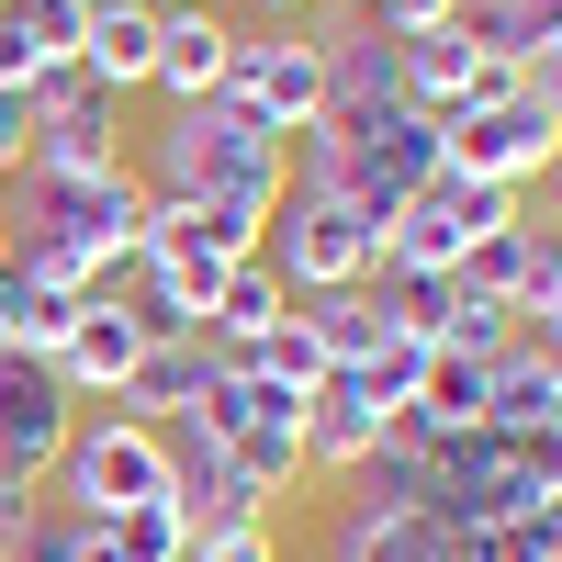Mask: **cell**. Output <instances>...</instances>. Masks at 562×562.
I'll list each match as a JSON object with an SVG mask.
<instances>
[{"label": "cell", "instance_id": "cell-6", "mask_svg": "<svg viewBox=\"0 0 562 562\" xmlns=\"http://www.w3.org/2000/svg\"><path fill=\"white\" fill-rule=\"evenodd\" d=\"M0 214L45 225V237H68V248H90V259L124 270L135 237H147V180H135V169H102V180H12Z\"/></svg>", "mask_w": 562, "mask_h": 562}, {"label": "cell", "instance_id": "cell-17", "mask_svg": "<svg viewBox=\"0 0 562 562\" xmlns=\"http://www.w3.org/2000/svg\"><path fill=\"white\" fill-rule=\"evenodd\" d=\"M484 428V360H461V349H428V371H416V394H405V439H473Z\"/></svg>", "mask_w": 562, "mask_h": 562}, {"label": "cell", "instance_id": "cell-5", "mask_svg": "<svg viewBox=\"0 0 562 562\" xmlns=\"http://www.w3.org/2000/svg\"><path fill=\"white\" fill-rule=\"evenodd\" d=\"M371 259H383V214H360L349 192H304V180L281 192V214H270V270L293 281V304L371 281Z\"/></svg>", "mask_w": 562, "mask_h": 562}, {"label": "cell", "instance_id": "cell-38", "mask_svg": "<svg viewBox=\"0 0 562 562\" xmlns=\"http://www.w3.org/2000/svg\"><path fill=\"white\" fill-rule=\"evenodd\" d=\"M0 12H12V0H0Z\"/></svg>", "mask_w": 562, "mask_h": 562}, {"label": "cell", "instance_id": "cell-14", "mask_svg": "<svg viewBox=\"0 0 562 562\" xmlns=\"http://www.w3.org/2000/svg\"><path fill=\"white\" fill-rule=\"evenodd\" d=\"M225 371V349H203V338H158L147 360L124 371V394H113V416H147V428H169V416H192L203 405V383Z\"/></svg>", "mask_w": 562, "mask_h": 562}, {"label": "cell", "instance_id": "cell-12", "mask_svg": "<svg viewBox=\"0 0 562 562\" xmlns=\"http://www.w3.org/2000/svg\"><path fill=\"white\" fill-rule=\"evenodd\" d=\"M135 360H147V326H135L124 304H79L68 338H57V383H68L79 405H113Z\"/></svg>", "mask_w": 562, "mask_h": 562}, {"label": "cell", "instance_id": "cell-13", "mask_svg": "<svg viewBox=\"0 0 562 562\" xmlns=\"http://www.w3.org/2000/svg\"><path fill=\"white\" fill-rule=\"evenodd\" d=\"M225 68H237V23H214V12H169V23H158V68H147V90L180 113V102H214Z\"/></svg>", "mask_w": 562, "mask_h": 562}, {"label": "cell", "instance_id": "cell-25", "mask_svg": "<svg viewBox=\"0 0 562 562\" xmlns=\"http://www.w3.org/2000/svg\"><path fill=\"white\" fill-rule=\"evenodd\" d=\"M113 551H124V562H180V551H192V518H180V495L124 506V518H113Z\"/></svg>", "mask_w": 562, "mask_h": 562}, {"label": "cell", "instance_id": "cell-35", "mask_svg": "<svg viewBox=\"0 0 562 562\" xmlns=\"http://www.w3.org/2000/svg\"><path fill=\"white\" fill-rule=\"evenodd\" d=\"M338 12H349V23H371V12H383V0H338Z\"/></svg>", "mask_w": 562, "mask_h": 562}, {"label": "cell", "instance_id": "cell-7", "mask_svg": "<svg viewBox=\"0 0 562 562\" xmlns=\"http://www.w3.org/2000/svg\"><path fill=\"white\" fill-rule=\"evenodd\" d=\"M68 428H79V394L57 383V360L0 349V484L45 495V484H57V450H68Z\"/></svg>", "mask_w": 562, "mask_h": 562}, {"label": "cell", "instance_id": "cell-11", "mask_svg": "<svg viewBox=\"0 0 562 562\" xmlns=\"http://www.w3.org/2000/svg\"><path fill=\"white\" fill-rule=\"evenodd\" d=\"M394 428H405V416L371 394L360 371H326V383H315V405H304V473H338V484H349V473H360V461L383 450Z\"/></svg>", "mask_w": 562, "mask_h": 562}, {"label": "cell", "instance_id": "cell-4", "mask_svg": "<svg viewBox=\"0 0 562 562\" xmlns=\"http://www.w3.org/2000/svg\"><path fill=\"white\" fill-rule=\"evenodd\" d=\"M529 203L506 192V180H461V169H439V180H416V192L383 214V259H405V270H461L484 237H506Z\"/></svg>", "mask_w": 562, "mask_h": 562}, {"label": "cell", "instance_id": "cell-1", "mask_svg": "<svg viewBox=\"0 0 562 562\" xmlns=\"http://www.w3.org/2000/svg\"><path fill=\"white\" fill-rule=\"evenodd\" d=\"M147 192L169 203H248V214H281V192H293V135L259 124L237 90H214V102H180L158 113L147 135Z\"/></svg>", "mask_w": 562, "mask_h": 562}, {"label": "cell", "instance_id": "cell-15", "mask_svg": "<svg viewBox=\"0 0 562 562\" xmlns=\"http://www.w3.org/2000/svg\"><path fill=\"white\" fill-rule=\"evenodd\" d=\"M158 23L169 12H147V0H90V23H79V68L113 90H147V68H158Z\"/></svg>", "mask_w": 562, "mask_h": 562}, {"label": "cell", "instance_id": "cell-22", "mask_svg": "<svg viewBox=\"0 0 562 562\" xmlns=\"http://www.w3.org/2000/svg\"><path fill=\"white\" fill-rule=\"evenodd\" d=\"M551 12L562 0H461V34H473L484 57H506V68H529L551 45Z\"/></svg>", "mask_w": 562, "mask_h": 562}, {"label": "cell", "instance_id": "cell-32", "mask_svg": "<svg viewBox=\"0 0 562 562\" xmlns=\"http://www.w3.org/2000/svg\"><path fill=\"white\" fill-rule=\"evenodd\" d=\"M68 562H124V551H113V529H79V551H68Z\"/></svg>", "mask_w": 562, "mask_h": 562}, {"label": "cell", "instance_id": "cell-29", "mask_svg": "<svg viewBox=\"0 0 562 562\" xmlns=\"http://www.w3.org/2000/svg\"><path fill=\"white\" fill-rule=\"evenodd\" d=\"M371 23H383V34H439V23H461V0H383Z\"/></svg>", "mask_w": 562, "mask_h": 562}, {"label": "cell", "instance_id": "cell-23", "mask_svg": "<svg viewBox=\"0 0 562 562\" xmlns=\"http://www.w3.org/2000/svg\"><path fill=\"white\" fill-rule=\"evenodd\" d=\"M113 304L147 326V349H158V338H203V304L180 293L169 270H147V259H124V293H113Z\"/></svg>", "mask_w": 562, "mask_h": 562}, {"label": "cell", "instance_id": "cell-36", "mask_svg": "<svg viewBox=\"0 0 562 562\" xmlns=\"http://www.w3.org/2000/svg\"><path fill=\"white\" fill-rule=\"evenodd\" d=\"M0 270H12V214H0Z\"/></svg>", "mask_w": 562, "mask_h": 562}, {"label": "cell", "instance_id": "cell-21", "mask_svg": "<svg viewBox=\"0 0 562 562\" xmlns=\"http://www.w3.org/2000/svg\"><path fill=\"white\" fill-rule=\"evenodd\" d=\"M293 315L315 326V349H326V371H360V360H383V338H394V326H383V304H371L360 281H349V293H304Z\"/></svg>", "mask_w": 562, "mask_h": 562}, {"label": "cell", "instance_id": "cell-16", "mask_svg": "<svg viewBox=\"0 0 562 562\" xmlns=\"http://www.w3.org/2000/svg\"><path fill=\"white\" fill-rule=\"evenodd\" d=\"M281 315H293V281H281V270H270V248H259V259H237V270L214 281V304H203V349L237 360L248 338H270Z\"/></svg>", "mask_w": 562, "mask_h": 562}, {"label": "cell", "instance_id": "cell-19", "mask_svg": "<svg viewBox=\"0 0 562 562\" xmlns=\"http://www.w3.org/2000/svg\"><path fill=\"white\" fill-rule=\"evenodd\" d=\"M360 293L383 304V326H394V338L439 349V338H450V304H461V281H450V270H405V259H371V281H360Z\"/></svg>", "mask_w": 562, "mask_h": 562}, {"label": "cell", "instance_id": "cell-3", "mask_svg": "<svg viewBox=\"0 0 562 562\" xmlns=\"http://www.w3.org/2000/svg\"><path fill=\"white\" fill-rule=\"evenodd\" d=\"M203 428H214V450L237 461V484L270 506V495H293L304 484V394H281V383H259L248 360H225L214 383H203Z\"/></svg>", "mask_w": 562, "mask_h": 562}, {"label": "cell", "instance_id": "cell-28", "mask_svg": "<svg viewBox=\"0 0 562 562\" xmlns=\"http://www.w3.org/2000/svg\"><path fill=\"white\" fill-rule=\"evenodd\" d=\"M180 562H281V529L259 518V529H225V540H192Z\"/></svg>", "mask_w": 562, "mask_h": 562}, {"label": "cell", "instance_id": "cell-10", "mask_svg": "<svg viewBox=\"0 0 562 562\" xmlns=\"http://www.w3.org/2000/svg\"><path fill=\"white\" fill-rule=\"evenodd\" d=\"M394 79H405V102H416V113H439V124L518 90V68H506V57H484V45L461 34V23H439V34H394Z\"/></svg>", "mask_w": 562, "mask_h": 562}, {"label": "cell", "instance_id": "cell-34", "mask_svg": "<svg viewBox=\"0 0 562 562\" xmlns=\"http://www.w3.org/2000/svg\"><path fill=\"white\" fill-rule=\"evenodd\" d=\"M147 12H214V0H147Z\"/></svg>", "mask_w": 562, "mask_h": 562}, {"label": "cell", "instance_id": "cell-18", "mask_svg": "<svg viewBox=\"0 0 562 562\" xmlns=\"http://www.w3.org/2000/svg\"><path fill=\"white\" fill-rule=\"evenodd\" d=\"M540 416H562V360L518 326V349L484 360V428H540Z\"/></svg>", "mask_w": 562, "mask_h": 562}, {"label": "cell", "instance_id": "cell-24", "mask_svg": "<svg viewBox=\"0 0 562 562\" xmlns=\"http://www.w3.org/2000/svg\"><path fill=\"white\" fill-rule=\"evenodd\" d=\"M237 360L259 371V383H281V394H304V405H315V383H326V349H315V326H304V315H281L270 338H248Z\"/></svg>", "mask_w": 562, "mask_h": 562}, {"label": "cell", "instance_id": "cell-30", "mask_svg": "<svg viewBox=\"0 0 562 562\" xmlns=\"http://www.w3.org/2000/svg\"><path fill=\"white\" fill-rule=\"evenodd\" d=\"M518 90H529V102H540V113L562 124V45H540V57L518 68Z\"/></svg>", "mask_w": 562, "mask_h": 562}, {"label": "cell", "instance_id": "cell-20", "mask_svg": "<svg viewBox=\"0 0 562 562\" xmlns=\"http://www.w3.org/2000/svg\"><path fill=\"white\" fill-rule=\"evenodd\" d=\"M102 169H135V158H124V102L45 124V135H34V169H23V180H102Z\"/></svg>", "mask_w": 562, "mask_h": 562}, {"label": "cell", "instance_id": "cell-31", "mask_svg": "<svg viewBox=\"0 0 562 562\" xmlns=\"http://www.w3.org/2000/svg\"><path fill=\"white\" fill-rule=\"evenodd\" d=\"M529 338H540V349H551V360H562V293H551V304H540V315H529Z\"/></svg>", "mask_w": 562, "mask_h": 562}, {"label": "cell", "instance_id": "cell-37", "mask_svg": "<svg viewBox=\"0 0 562 562\" xmlns=\"http://www.w3.org/2000/svg\"><path fill=\"white\" fill-rule=\"evenodd\" d=\"M551 45H562V12H551Z\"/></svg>", "mask_w": 562, "mask_h": 562}, {"label": "cell", "instance_id": "cell-27", "mask_svg": "<svg viewBox=\"0 0 562 562\" xmlns=\"http://www.w3.org/2000/svg\"><path fill=\"white\" fill-rule=\"evenodd\" d=\"M439 349H461V360H495V349H518V315L461 293V304H450V338H439Z\"/></svg>", "mask_w": 562, "mask_h": 562}, {"label": "cell", "instance_id": "cell-2", "mask_svg": "<svg viewBox=\"0 0 562 562\" xmlns=\"http://www.w3.org/2000/svg\"><path fill=\"white\" fill-rule=\"evenodd\" d=\"M45 495H68V518H79V529H113L124 506L169 495V439L147 428V416L79 405V428H68V450H57V484H45Z\"/></svg>", "mask_w": 562, "mask_h": 562}, {"label": "cell", "instance_id": "cell-26", "mask_svg": "<svg viewBox=\"0 0 562 562\" xmlns=\"http://www.w3.org/2000/svg\"><path fill=\"white\" fill-rule=\"evenodd\" d=\"M79 23H90V0H12V34L34 45V68H68L79 57Z\"/></svg>", "mask_w": 562, "mask_h": 562}, {"label": "cell", "instance_id": "cell-8", "mask_svg": "<svg viewBox=\"0 0 562 562\" xmlns=\"http://www.w3.org/2000/svg\"><path fill=\"white\" fill-rule=\"evenodd\" d=\"M439 169L529 192L540 169H562V124L529 102V90H506V102H473V113H450V124H439Z\"/></svg>", "mask_w": 562, "mask_h": 562}, {"label": "cell", "instance_id": "cell-33", "mask_svg": "<svg viewBox=\"0 0 562 562\" xmlns=\"http://www.w3.org/2000/svg\"><path fill=\"white\" fill-rule=\"evenodd\" d=\"M259 12H270V23H304V12H315V0H259Z\"/></svg>", "mask_w": 562, "mask_h": 562}, {"label": "cell", "instance_id": "cell-9", "mask_svg": "<svg viewBox=\"0 0 562 562\" xmlns=\"http://www.w3.org/2000/svg\"><path fill=\"white\" fill-rule=\"evenodd\" d=\"M225 90H237L259 124L315 135V124H326V45H315L304 23H259V34H237V68H225Z\"/></svg>", "mask_w": 562, "mask_h": 562}]
</instances>
